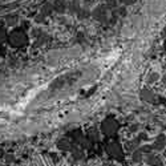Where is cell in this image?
I'll return each instance as SVG.
<instances>
[{"label": "cell", "instance_id": "obj_1", "mask_svg": "<svg viewBox=\"0 0 166 166\" xmlns=\"http://www.w3.org/2000/svg\"><path fill=\"white\" fill-rule=\"evenodd\" d=\"M11 43L13 45H23L27 43V36L23 33V31H15L10 37Z\"/></svg>", "mask_w": 166, "mask_h": 166}, {"label": "cell", "instance_id": "obj_2", "mask_svg": "<svg viewBox=\"0 0 166 166\" xmlns=\"http://www.w3.org/2000/svg\"><path fill=\"white\" fill-rule=\"evenodd\" d=\"M102 129H104V131L107 134H112V133H114L117 129V125H116V122L113 121V120H107V121H104V124H102Z\"/></svg>", "mask_w": 166, "mask_h": 166}, {"label": "cell", "instance_id": "obj_3", "mask_svg": "<svg viewBox=\"0 0 166 166\" xmlns=\"http://www.w3.org/2000/svg\"><path fill=\"white\" fill-rule=\"evenodd\" d=\"M141 98L148 102H156V94L149 89H144L141 92Z\"/></svg>", "mask_w": 166, "mask_h": 166}, {"label": "cell", "instance_id": "obj_4", "mask_svg": "<svg viewBox=\"0 0 166 166\" xmlns=\"http://www.w3.org/2000/svg\"><path fill=\"white\" fill-rule=\"evenodd\" d=\"M104 10H105L104 5H100L97 10H94V18H97L100 21H105L107 20V11Z\"/></svg>", "mask_w": 166, "mask_h": 166}, {"label": "cell", "instance_id": "obj_5", "mask_svg": "<svg viewBox=\"0 0 166 166\" xmlns=\"http://www.w3.org/2000/svg\"><path fill=\"white\" fill-rule=\"evenodd\" d=\"M153 149H158V150H162V149L165 148V138L164 137H158V138L156 140V142L153 144V146H151Z\"/></svg>", "mask_w": 166, "mask_h": 166}, {"label": "cell", "instance_id": "obj_6", "mask_svg": "<svg viewBox=\"0 0 166 166\" xmlns=\"http://www.w3.org/2000/svg\"><path fill=\"white\" fill-rule=\"evenodd\" d=\"M57 146H59V149H62V150H68V149H71V144L68 142V140H61V141H59Z\"/></svg>", "mask_w": 166, "mask_h": 166}, {"label": "cell", "instance_id": "obj_7", "mask_svg": "<svg viewBox=\"0 0 166 166\" xmlns=\"http://www.w3.org/2000/svg\"><path fill=\"white\" fill-rule=\"evenodd\" d=\"M142 159V151L140 150H137V151H134L133 153V161H136V162H140Z\"/></svg>", "mask_w": 166, "mask_h": 166}, {"label": "cell", "instance_id": "obj_8", "mask_svg": "<svg viewBox=\"0 0 166 166\" xmlns=\"http://www.w3.org/2000/svg\"><path fill=\"white\" fill-rule=\"evenodd\" d=\"M73 158L77 159V161H79V159H82V158H84V153H82L81 150H76V149H74V151H73Z\"/></svg>", "mask_w": 166, "mask_h": 166}, {"label": "cell", "instance_id": "obj_9", "mask_svg": "<svg viewBox=\"0 0 166 166\" xmlns=\"http://www.w3.org/2000/svg\"><path fill=\"white\" fill-rule=\"evenodd\" d=\"M157 157H154V156H149L148 154V157H146V162L149 165H156V164H158V161H157Z\"/></svg>", "mask_w": 166, "mask_h": 166}, {"label": "cell", "instance_id": "obj_10", "mask_svg": "<svg viewBox=\"0 0 166 166\" xmlns=\"http://www.w3.org/2000/svg\"><path fill=\"white\" fill-rule=\"evenodd\" d=\"M158 77H159V76H158L157 73H151L150 76L148 77V82H149V84H151V82L157 81V80H158Z\"/></svg>", "mask_w": 166, "mask_h": 166}, {"label": "cell", "instance_id": "obj_11", "mask_svg": "<svg viewBox=\"0 0 166 166\" xmlns=\"http://www.w3.org/2000/svg\"><path fill=\"white\" fill-rule=\"evenodd\" d=\"M107 7H108V8H114V7H117V0H108V1H107Z\"/></svg>", "mask_w": 166, "mask_h": 166}, {"label": "cell", "instance_id": "obj_12", "mask_svg": "<svg viewBox=\"0 0 166 166\" xmlns=\"http://www.w3.org/2000/svg\"><path fill=\"white\" fill-rule=\"evenodd\" d=\"M151 149H153L151 146H142L141 149H140V150H141L142 153H150V151H151Z\"/></svg>", "mask_w": 166, "mask_h": 166}, {"label": "cell", "instance_id": "obj_13", "mask_svg": "<svg viewBox=\"0 0 166 166\" xmlns=\"http://www.w3.org/2000/svg\"><path fill=\"white\" fill-rule=\"evenodd\" d=\"M13 159H15V157L13 156H5V161L10 164V162H13Z\"/></svg>", "mask_w": 166, "mask_h": 166}, {"label": "cell", "instance_id": "obj_14", "mask_svg": "<svg viewBox=\"0 0 166 166\" xmlns=\"http://www.w3.org/2000/svg\"><path fill=\"white\" fill-rule=\"evenodd\" d=\"M121 1L124 3V4H126V5H130V4H133L136 0H121Z\"/></svg>", "mask_w": 166, "mask_h": 166}, {"label": "cell", "instance_id": "obj_15", "mask_svg": "<svg viewBox=\"0 0 166 166\" xmlns=\"http://www.w3.org/2000/svg\"><path fill=\"white\" fill-rule=\"evenodd\" d=\"M118 13H120V15L124 16L125 13H126V12H125V8H120V10H118Z\"/></svg>", "mask_w": 166, "mask_h": 166}, {"label": "cell", "instance_id": "obj_16", "mask_svg": "<svg viewBox=\"0 0 166 166\" xmlns=\"http://www.w3.org/2000/svg\"><path fill=\"white\" fill-rule=\"evenodd\" d=\"M162 81H164V82H166V76L164 77V79H162Z\"/></svg>", "mask_w": 166, "mask_h": 166}, {"label": "cell", "instance_id": "obj_17", "mask_svg": "<svg viewBox=\"0 0 166 166\" xmlns=\"http://www.w3.org/2000/svg\"><path fill=\"white\" fill-rule=\"evenodd\" d=\"M165 49H166V43H165Z\"/></svg>", "mask_w": 166, "mask_h": 166}]
</instances>
